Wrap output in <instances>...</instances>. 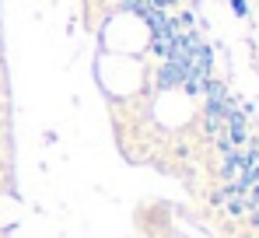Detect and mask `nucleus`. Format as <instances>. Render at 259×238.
I'll return each instance as SVG.
<instances>
[]
</instances>
